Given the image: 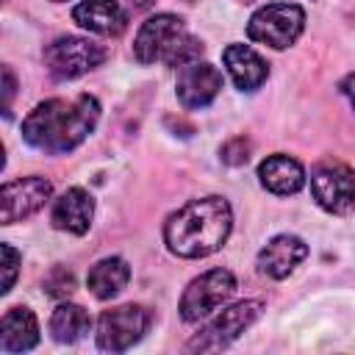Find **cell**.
Segmentation results:
<instances>
[{"label":"cell","mask_w":355,"mask_h":355,"mask_svg":"<svg viewBox=\"0 0 355 355\" xmlns=\"http://www.w3.org/2000/svg\"><path fill=\"white\" fill-rule=\"evenodd\" d=\"M39 344V322L31 308H11L0 322V349L28 352Z\"/></svg>","instance_id":"e0dca14e"},{"label":"cell","mask_w":355,"mask_h":355,"mask_svg":"<svg viewBox=\"0 0 355 355\" xmlns=\"http://www.w3.org/2000/svg\"><path fill=\"white\" fill-rule=\"evenodd\" d=\"M150 327V313L141 305L108 308L97 319V347L105 352L130 349Z\"/></svg>","instance_id":"9c48e42d"},{"label":"cell","mask_w":355,"mask_h":355,"mask_svg":"<svg viewBox=\"0 0 355 355\" xmlns=\"http://www.w3.org/2000/svg\"><path fill=\"white\" fill-rule=\"evenodd\" d=\"M92 216H94L92 194L86 189H80V186H72L53 202L50 222H53L55 230H64V233H72V236H83L89 230V225H92Z\"/></svg>","instance_id":"4fadbf2b"},{"label":"cell","mask_w":355,"mask_h":355,"mask_svg":"<svg viewBox=\"0 0 355 355\" xmlns=\"http://www.w3.org/2000/svg\"><path fill=\"white\" fill-rule=\"evenodd\" d=\"M153 3H155V0H130V6H133V8H141V11H144V8H150Z\"/></svg>","instance_id":"d4e9b609"},{"label":"cell","mask_w":355,"mask_h":355,"mask_svg":"<svg viewBox=\"0 0 355 355\" xmlns=\"http://www.w3.org/2000/svg\"><path fill=\"white\" fill-rule=\"evenodd\" d=\"M222 86H225L222 72L208 61H191L186 67H178L175 94H178L180 105L189 111L211 105L216 100V94L222 92Z\"/></svg>","instance_id":"8fae6325"},{"label":"cell","mask_w":355,"mask_h":355,"mask_svg":"<svg viewBox=\"0 0 355 355\" xmlns=\"http://www.w3.org/2000/svg\"><path fill=\"white\" fill-rule=\"evenodd\" d=\"M305 255H308V244L300 236L280 233V236L266 241V247L258 252L255 266H258L261 275H266L272 280H283L305 261Z\"/></svg>","instance_id":"7c38bea8"},{"label":"cell","mask_w":355,"mask_h":355,"mask_svg":"<svg viewBox=\"0 0 355 355\" xmlns=\"http://www.w3.org/2000/svg\"><path fill=\"white\" fill-rule=\"evenodd\" d=\"M302 31H305V11L297 3H266L247 22V36L275 50L291 47Z\"/></svg>","instance_id":"3957f363"},{"label":"cell","mask_w":355,"mask_h":355,"mask_svg":"<svg viewBox=\"0 0 355 355\" xmlns=\"http://www.w3.org/2000/svg\"><path fill=\"white\" fill-rule=\"evenodd\" d=\"M258 180L266 191H272L277 197H288L305 186V169L297 158L275 153L258 164Z\"/></svg>","instance_id":"2e32d148"},{"label":"cell","mask_w":355,"mask_h":355,"mask_svg":"<svg viewBox=\"0 0 355 355\" xmlns=\"http://www.w3.org/2000/svg\"><path fill=\"white\" fill-rule=\"evenodd\" d=\"M236 294V277L230 269H208L200 277H194L183 297H180V319L183 322H200L208 319L211 313H216L230 297Z\"/></svg>","instance_id":"5b68a950"},{"label":"cell","mask_w":355,"mask_h":355,"mask_svg":"<svg viewBox=\"0 0 355 355\" xmlns=\"http://www.w3.org/2000/svg\"><path fill=\"white\" fill-rule=\"evenodd\" d=\"M89 330H92V316L80 305H75V302L55 305V311L50 316V333L58 344H75Z\"/></svg>","instance_id":"d6986e66"},{"label":"cell","mask_w":355,"mask_h":355,"mask_svg":"<svg viewBox=\"0 0 355 355\" xmlns=\"http://www.w3.org/2000/svg\"><path fill=\"white\" fill-rule=\"evenodd\" d=\"M3 294H8L14 288V280H17V272H19V252L11 247V244H3Z\"/></svg>","instance_id":"7402d4cb"},{"label":"cell","mask_w":355,"mask_h":355,"mask_svg":"<svg viewBox=\"0 0 355 355\" xmlns=\"http://www.w3.org/2000/svg\"><path fill=\"white\" fill-rule=\"evenodd\" d=\"M222 64L241 92H255L269 78V64L250 44H227L222 50Z\"/></svg>","instance_id":"5bb4252c"},{"label":"cell","mask_w":355,"mask_h":355,"mask_svg":"<svg viewBox=\"0 0 355 355\" xmlns=\"http://www.w3.org/2000/svg\"><path fill=\"white\" fill-rule=\"evenodd\" d=\"M250 150H252L250 139H244V136H233V139H227V141L222 144L219 158H222L227 166H241V164H247Z\"/></svg>","instance_id":"44dd1931"},{"label":"cell","mask_w":355,"mask_h":355,"mask_svg":"<svg viewBox=\"0 0 355 355\" xmlns=\"http://www.w3.org/2000/svg\"><path fill=\"white\" fill-rule=\"evenodd\" d=\"M72 19L97 36H119L128 28V11L116 0H80Z\"/></svg>","instance_id":"9a60e30c"},{"label":"cell","mask_w":355,"mask_h":355,"mask_svg":"<svg viewBox=\"0 0 355 355\" xmlns=\"http://www.w3.org/2000/svg\"><path fill=\"white\" fill-rule=\"evenodd\" d=\"M14 89H17V78L11 72V67H3V111L8 116V105H11V97H14Z\"/></svg>","instance_id":"603a6c76"},{"label":"cell","mask_w":355,"mask_h":355,"mask_svg":"<svg viewBox=\"0 0 355 355\" xmlns=\"http://www.w3.org/2000/svg\"><path fill=\"white\" fill-rule=\"evenodd\" d=\"M53 3H64V0H53Z\"/></svg>","instance_id":"484cf974"},{"label":"cell","mask_w":355,"mask_h":355,"mask_svg":"<svg viewBox=\"0 0 355 355\" xmlns=\"http://www.w3.org/2000/svg\"><path fill=\"white\" fill-rule=\"evenodd\" d=\"M186 3H194V0H186Z\"/></svg>","instance_id":"4316f807"},{"label":"cell","mask_w":355,"mask_h":355,"mask_svg":"<svg viewBox=\"0 0 355 355\" xmlns=\"http://www.w3.org/2000/svg\"><path fill=\"white\" fill-rule=\"evenodd\" d=\"M263 311V302L261 300H241L225 311H219L189 344L186 349L189 352H216V349H225L230 347L247 327H252V322L261 316Z\"/></svg>","instance_id":"8992f818"},{"label":"cell","mask_w":355,"mask_h":355,"mask_svg":"<svg viewBox=\"0 0 355 355\" xmlns=\"http://www.w3.org/2000/svg\"><path fill=\"white\" fill-rule=\"evenodd\" d=\"M128 280H130V266L119 255H111V258L97 261L89 269V275H86V286H89V291L97 300H114L128 286Z\"/></svg>","instance_id":"ac0fdd59"},{"label":"cell","mask_w":355,"mask_h":355,"mask_svg":"<svg viewBox=\"0 0 355 355\" xmlns=\"http://www.w3.org/2000/svg\"><path fill=\"white\" fill-rule=\"evenodd\" d=\"M108 50L83 36H58L44 47V67L58 80H75L105 61Z\"/></svg>","instance_id":"277c9868"},{"label":"cell","mask_w":355,"mask_h":355,"mask_svg":"<svg viewBox=\"0 0 355 355\" xmlns=\"http://www.w3.org/2000/svg\"><path fill=\"white\" fill-rule=\"evenodd\" d=\"M311 194L327 214H355V169L333 158L316 164L311 172Z\"/></svg>","instance_id":"52a82bcc"},{"label":"cell","mask_w":355,"mask_h":355,"mask_svg":"<svg viewBox=\"0 0 355 355\" xmlns=\"http://www.w3.org/2000/svg\"><path fill=\"white\" fill-rule=\"evenodd\" d=\"M53 194V183L39 175L6 180L0 189V222L14 225L28 216H33Z\"/></svg>","instance_id":"30bf717a"},{"label":"cell","mask_w":355,"mask_h":355,"mask_svg":"<svg viewBox=\"0 0 355 355\" xmlns=\"http://www.w3.org/2000/svg\"><path fill=\"white\" fill-rule=\"evenodd\" d=\"M233 230L230 202L219 194L189 200L164 222V244L178 258H205L216 252Z\"/></svg>","instance_id":"7a4b0ae2"},{"label":"cell","mask_w":355,"mask_h":355,"mask_svg":"<svg viewBox=\"0 0 355 355\" xmlns=\"http://www.w3.org/2000/svg\"><path fill=\"white\" fill-rule=\"evenodd\" d=\"M100 119V100L78 94L72 100H44L22 119V139L50 155H64L89 139Z\"/></svg>","instance_id":"6da1fadb"},{"label":"cell","mask_w":355,"mask_h":355,"mask_svg":"<svg viewBox=\"0 0 355 355\" xmlns=\"http://www.w3.org/2000/svg\"><path fill=\"white\" fill-rule=\"evenodd\" d=\"M75 291V277H72V272L67 269V266H53L50 272H47V277H44V294H50V297H55V300H64V297H69Z\"/></svg>","instance_id":"ffe728a7"},{"label":"cell","mask_w":355,"mask_h":355,"mask_svg":"<svg viewBox=\"0 0 355 355\" xmlns=\"http://www.w3.org/2000/svg\"><path fill=\"white\" fill-rule=\"evenodd\" d=\"M189 36L183 19L178 14H155L141 22L136 39H133V58L139 64H155L175 53V47Z\"/></svg>","instance_id":"ba28073f"},{"label":"cell","mask_w":355,"mask_h":355,"mask_svg":"<svg viewBox=\"0 0 355 355\" xmlns=\"http://www.w3.org/2000/svg\"><path fill=\"white\" fill-rule=\"evenodd\" d=\"M341 92L347 94V100L352 103V108H355V72L352 75H347L344 80H341Z\"/></svg>","instance_id":"cb8c5ba5"}]
</instances>
